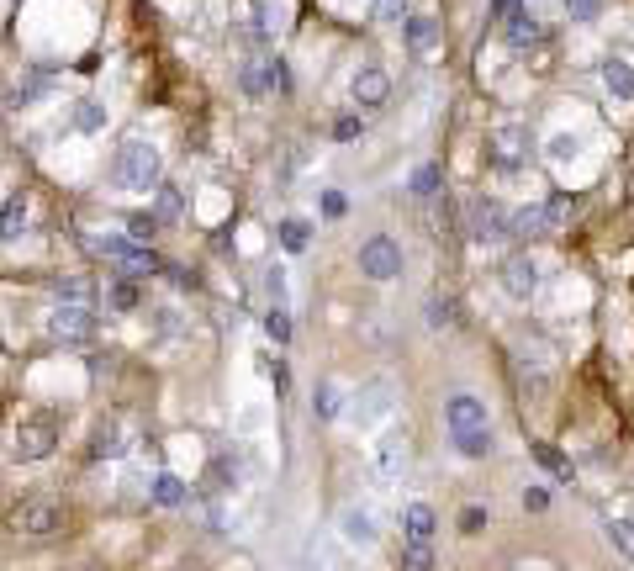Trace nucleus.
Returning a JSON list of instances; mask_svg holds the SVG:
<instances>
[{"label":"nucleus","mask_w":634,"mask_h":571,"mask_svg":"<svg viewBox=\"0 0 634 571\" xmlns=\"http://www.w3.org/2000/svg\"><path fill=\"white\" fill-rule=\"evenodd\" d=\"M307 238H312V228L302 223V217H286V223H281V249H286V254H302Z\"/></svg>","instance_id":"nucleus-26"},{"label":"nucleus","mask_w":634,"mask_h":571,"mask_svg":"<svg viewBox=\"0 0 634 571\" xmlns=\"http://www.w3.org/2000/svg\"><path fill=\"white\" fill-rule=\"evenodd\" d=\"M391 402H397L391 381H365L360 392H354V402H349V418L360 423V429H376L381 418H391Z\"/></svg>","instance_id":"nucleus-8"},{"label":"nucleus","mask_w":634,"mask_h":571,"mask_svg":"<svg viewBox=\"0 0 634 571\" xmlns=\"http://www.w3.org/2000/svg\"><path fill=\"white\" fill-rule=\"evenodd\" d=\"M529 149H534V138H529L524 122H497L492 127V170L497 175H518L529 164Z\"/></svg>","instance_id":"nucleus-4"},{"label":"nucleus","mask_w":634,"mask_h":571,"mask_svg":"<svg viewBox=\"0 0 634 571\" xmlns=\"http://www.w3.org/2000/svg\"><path fill=\"white\" fill-rule=\"evenodd\" d=\"M502 291H508L513 302H529L539 291V260L534 254H513L508 265H502Z\"/></svg>","instance_id":"nucleus-11"},{"label":"nucleus","mask_w":634,"mask_h":571,"mask_svg":"<svg viewBox=\"0 0 634 571\" xmlns=\"http://www.w3.org/2000/svg\"><path fill=\"white\" fill-rule=\"evenodd\" d=\"M48 334L59 344H90L96 339V307L90 302H59L48 312Z\"/></svg>","instance_id":"nucleus-5"},{"label":"nucleus","mask_w":634,"mask_h":571,"mask_svg":"<svg viewBox=\"0 0 634 571\" xmlns=\"http://www.w3.org/2000/svg\"><path fill=\"white\" fill-rule=\"evenodd\" d=\"M238 85H244L249 96H259V90H265V75H259V64H244V69H238Z\"/></svg>","instance_id":"nucleus-42"},{"label":"nucleus","mask_w":634,"mask_h":571,"mask_svg":"<svg viewBox=\"0 0 634 571\" xmlns=\"http://www.w3.org/2000/svg\"><path fill=\"white\" fill-rule=\"evenodd\" d=\"M11 445H16V455H22V460H48L53 445H59V418H53V413H27V418H16Z\"/></svg>","instance_id":"nucleus-3"},{"label":"nucleus","mask_w":634,"mask_h":571,"mask_svg":"<svg viewBox=\"0 0 634 571\" xmlns=\"http://www.w3.org/2000/svg\"><path fill=\"white\" fill-rule=\"evenodd\" d=\"M127 228H133V233H138V244H143V238L159 228V217H148V212H133V217H127Z\"/></svg>","instance_id":"nucleus-43"},{"label":"nucleus","mask_w":634,"mask_h":571,"mask_svg":"<svg viewBox=\"0 0 634 571\" xmlns=\"http://www.w3.org/2000/svg\"><path fill=\"white\" fill-rule=\"evenodd\" d=\"M53 302H90V286L80 281V275H64V281H48Z\"/></svg>","instance_id":"nucleus-27"},{"label":"nucleus","mask_w":634,"mask_h":571,"mask_svg":"<svg viewBox=\"0 0 634 571\" xmlns=\"http://www.w3.org/2000/svg\"><path fill=\"white\" fill-rule=\"evenodd\" d=\"M407 455H413V439H407V429H391L381 445H376V471L391 482V476L407 471Z\"/></svg>","instance_id":"nucleus-13"},{"label":"nucleus","mask_w":634,"mask_h":571,"mask_svg":"<svg viewBox=\"0 0 634 571\" xmlns=\"http://www.w3.org/2000/svg\"><path fill=\"white\" fill-rule=\"evenodd\" d=\"M481 524H487V513H481V508H465V513H460V529H465V534H476Z\"/></svg>","instance_id":"nucleus-47"},{"label":"nucleus","mask_w":634,"mask_h":571,"mask_svg":"<svg viewBox=\"0 0 634 571\" xmlns=\"http://www.w3.org/2000/svg\"><path fill=\"white\" fill-rule=\"evenodd\" d=\"M265 281H270V297H275V302H286V270H281V265H270Z\"/></svg>","instance_id":"nucleus-45"},{"label":"nucleus","mask_w":634,"mask_h":571,"mask_svg":"<svg viewBox=\"0 0 634 571\" xmlns=\"http://www.w3.org/2000/svg\"><path fill=\"white\" fill-rule=\"evenodd\" d=\"M608 534H613V545L634 561V519H613V513H608Z\"/></svg>","instance_id":"nucleus-33"},{"label":"nucleus","mask_w":634,"mask_h":571,"mask_svg":"<svg viewBox=\"0 0 634 571\" xmlns=\"http://www.w3.org/2000/svg\"><path fill=\"white\" fill-rule=\"evenodd\" d=\"M376 16L386 27H397V22H407V0H376Z\"/></svg>","instance_id":"nucleus-39"},{"label":"nucleus","mask_w":634,"mask_h":571,"mask_svg":"<svg viewBox=\"0 0 634 571\" xmlns=\"http://www.w3.org/2000/svg\"><path fill=\"white\" fill-rule=\"evenodd\" d=\"M439 186H444V175L434 170V164H423V170L413 175V196H439Z\"/></svg>","instance_id":"nucleus-36"},{"label":"nucleus","mask_w":634,"mask_h":571,"mask_svg":"<svg viewBox=\"0 0 634 571\" xmlns=\"http://www.w3.org/2000/svg\"><path fill=\"white\" fill-rule=\"evenodd\" d=\"M339 534L354 550H370V545H376V519H370L365 508H344L339 513Z\"/></svg>","instance_id":"nucleus-14"},{"label":"nucleus","mask_w":634,"mask_h":571,"mask_svg":"<svg viewBox=\"0 0 634 571\" xmlns=\"http://www.w3.org/2000/svg\"><path fill=\"white\" fill-rule=\"evenodd\" d=\"M74 127H80V133H101V127H106V106L101 101H80V106H74Z\"/></svg>","instance_id":"nucleus-25"},{"label":"nucleus","mask_w":634,"mask_h":571,"mask_svg":"<svg viewBox=\"0 0 634 571\" xmlns=\"http://www.w3.org/2000/svg\"><path fill=\"white\" fill-rule=\"evenodd\" d=\"M502 38H508V48H529V43L539 38V22H534L524 6H513V11H508V32H502Z\"/></svg>","instance_id":"nucleus-22"},{"label":"nucleus","mask_w":634,"mask_h":571,"mask_svg":"<svg viewBox=\"0 0 634 571\" xmlns=\"http://www.w3.org/2000/svg\"><path fill=\"white\" fill-rule=\"evenodd\" d=\"M402 43L413 53H434L439 48V22H434V16H407V22H402Z\"/></svg>","instance_id":"nucleus-16"},{"label":"nucleus","mask_w":634,"mask_h":571,"mask_svg":"<svg viewBox=\"0 0 634 571\" xmlns=\"http://www.w3.org/2000/svg\"><path fill=\"white\" fill-rule=\"evenodd\" d=\"M471 238L476 244H508L513 238V212L492 196H476L471 201Z\"/></svg>","instance_id":"nucleus-6"},{"label":"nucleus","mask_w":634,"mask_h":571,"mask_svg":"<svg viewBox=\"0 0 634 571\" xmlns=\"http://www.w3.org/2000/svg\"><path fill=\"white\" fill-rule=\"evenodd\" d=\"M96 460H117L122 455V423H106V429L96 434V450H90Z\"/></svg>","instance_id":"nucleus-29"},{"label":"nucleus","mask_w":634,"mask_h":571,"mask_svg":"<svg viewBox=\"0 0 634 571\" xmlns=\"http://www.w3.org/2000/svg\"><path fill=\"white\" fill-rule=\"evenodd\" d=\"M550 233H561V228H555V217H550V207L513 212V238H550Z\"/></svg>","instance_id":"nucleus-17"},{"label":"nucleus","mask_w":634,"mask_h":571,"mask_svg":"<svg viewBox=\"0 0 634 571\" xmlns=\"http://www.w3.org/2000/svg\"><path fill=\"white\" fill-rule=\"evenodd\" d=\"M360 133H365V117H339V122H333V138H344V143L360 138Z\"/></svg>","instance_id":"nucleus-41"},{"label":"nucleus","mask_w":634,"mask_h":571,"mask_svg":"<svg viewBox=\"0 0 634 571\" xmlns=\"http://www.w3.org/2000/svg\"><path fill=\"white\" fill-rule=\"evenodd\" d=\"M111 186L122 191H148L159 186V149L148 138H122V149L111 154Z\"/></svg>","instance_id":"nucleus-1"},{"label":"nucleus","mask_w":634,"mask_h":571,"mask_svg":"<svg viewBox=\"0 0 634 571\" xmlns=\"http://www.w3.org/2000/svg\"><path fill=\"white\" fill-rule=\"evenodd\" d=\"M524 508H529V513H545V508H550V487H539V482L524 487Z\"/></svg>","instance_id":"nucleus-40"},{"label":"nucleus","mask_w":634,"mask_h":571,"mask_svg":"<svg viewBox=\"0 0 634 571\" xmlns=\"http://www.w3.org/2000/svg\"><path fill=\"white\" fill-rule=\"evenodd\" d=\"M106 307H138V281H127V275H117V281L106 286Z\"/></svg>","instance_id":"nucleus-28"},{"label":"nucleus","mask_w":634,"mask_h":571,"mask_svg":"<svg viewBox=\"0 0 634 571\" xmlns=\"http://www.w3.org/2000/svg\"><path fill=\"white\" fill-rule=\"evenodd\" d=\"M349 96H354V106H360V112H376V106L391 96V80H386V69H376V64L354 69V80H349Z\"/></svg>","instance_id":"nucleus-12"},{"label":"nucleus","mask_w":634,"mask_h":571,"mask_svg":"<svg viewBox=\"0 0 634 571\" xmlns=\"http://www.w3.org/2000/svg\"><path fill=\"white\" fill-rule=\"evenodd\" d=\"M603 85H608L619 101H634V64H624V59H603Z\"/></svg>","instance_id":"nucleus-21"},{"label":"nucleus","mask_w":634,"mask_h":571,"mask_svg":"<svg viewBox=\"0 0 634 571\" xmlns=\"http://www.w3.org/2000/svg\"><path fill=\"white\" fill-rule=\"evenodd\" d=\"M434 508H428V503H407L402 508V534H407V545H428V540H434Z\"/></svg>","instance_id":"nucleus-15"},{"label":"nucleus","mask_w":634,"mask_h":571,"mask_svg":"<svg viewBox=\"0 0 634 571\" xmlns=\"http://www.w3.org/2000/svg\"><path fill=\"white\" fill-rule=\"evenodd\" d=\"M90 249L96 254H106L111 265H117L127 281H138V275H154L159 270V254L148 249V244H138V238H117V233H106V238H90Z\"/></svg>","instance_id":"nucleus-2"},{"label":"nucleus","mask_w":634,"mask_h":571,"mask_svg":"<svg viewBox=\"0 0 634 571\" xmlns=\"http://www.w3.org/2000/svg\"><path fill=\"white\" fill-rule=\"evenodd\" d=\"M265 334H270L275 344H286V339H291V312H286L281 302H275V307L265 312Z\"/></svg>","instance_id":"nucleus-30"},{"label":"nucleus","mask_w":634,"mask_h":571,"mask_svg":"<svg viewBox=\"0 0 634 571\" xmlns=\"http://www.w3.org/2000/svg\"><path fill=\"white\" fill-rule=\"evenodd\" d=\"M11 529H16V534H27V540H48V534L59 529V508L43 503V497H32V503L11 508Z\"/></svg>","instance_id":"nucleus-10"},{"label":"nucleus","mask_w":634,"mask_h":571,"mask_svg":"<svg viewBox=\"0 0 634 571\" xmlns=\"http://www.w3.org/2000/svg\"><path fill=\"white\" fill-rule=\"evenodd\" d=\"M455 323V302L450 297H428V328H450Z\"/></svg>","instance_id":"nucleus-34"},{"label":"nucleus","mask_w":634,"mask_h":571,"mask_svg":"<svg viewBox=\"0 0 634 571\" xmlns=\"http://www.w3.org/2000/svg\"><path fill=\"white\" fill-rule=\"evenodd\" d=\"M344 207H349L344 191H323V212H328V217H344Z\"/></svg>","instance_id":"nucleus-46"},{"label":"nucleus","mask_w":634,"mask_h":571,"mask_svg":"<svg viewBox=\"0 0 634 571\" xmlns=\"http://www.w3.org/2000/svg\"><path fill=\"white\" fill-rule=\"evenodd\" d=\"M212 487H222V492L238 487V455H228V450L212 455Z\"/></svg>","instance_id":"nucleus-23"},{"label":"nucleus","mask_w":634,"mask_h":571,"mask_svg":"<svg viewBox=\"0 0 634 571\" xmlns=\"http://www.w3.org/2000/svg\"><path fill=\"white\" fill-rule=\"evenodd\" d=\"M561 6H566L571 22H592V16L603 11V0H561Z\"/></svg>","instance_id":"nucleus-38"},{"label":"nucleus","mask_w":634,"mask_h":571,"mask_svg":"<svg viewBox=\"0 0 634 571\" xmlns=\"http://www.w3.org/2000/svg\"><path fill=\"white\" fill-rule=\"evenodd\" d=\"M180 207H185V201H180V191H175V186H159V207H154V217H159V223H170V217H180Z\"/></svg>","instance_id":"nucleus-37"},{"label":"nucleus","mask_w":634,"mask_h":571,"mask_svg":"<svg viewBox=\"0 0 634 571\" xmlns=\"http://www.w3.org/2000/svg\"><path fill=\"white\" fill-rule=\"evenodd\" d=\"M339 413H344L339 386H333V381H317V386H312V418H317V423H333Z\"/></svg>","instance_id":"nucleus-19"},{"label":"nucleus","mask_w":634,"mask_h":571,"mask_svg":"<svg viewBox=\"0 0 634 571\" xmlns=\"http://www.w3.org/2000/svg\"><path fill=\"white\" fill-rule=\"evenodd\" d=\"M513 6H518V0H492V22H508Z\"/></svg>","instance_id":"nucleus-48"},{"label":"nucleus","mask_w":634,"mask_h":571,"mask_svg":"<svg viewBox=\"0 0 634 571\" xmlns=\"http://www.w3.org/2000/svg\"><path fill=\"white\" fill-rule=\"evenodd\" d=\"M360 275L365 281H397L402 275V244L397 238H365L360 244Z\"/></svg>","instance_id":"nucleus-7"},{"label":"nucleus","mask_w":634,"mask_h":571,"mask_svg":"<svg viewBox=\"0 0 634 571\" xmlns=\"http://www.w3.org/2000/svg\"><path fill=\"white\" fill-rule=\"evenodd\" d=\"M444 423H450V439L460 434H487L492 423H487V402L471 397V392H455L450 402H444Z\"/></svg>","instance_id":"nucleus-9"},{"label":"nucleus","mask_w":634,"mask_h":571,"mask_svg":"<svg viewBox=\"0 0 634 571\" xmlns=\"http://www.w3.org/2000/svg\"><path fill=\"white\" fill-rule=\"evenodd\" d=\"M154 503L159 508H185L191 503V487H185L175 471H164V476H154Z\"/></svg>","instance_id":"nucleus-20"},{"label":"nucleus","mask_w":634,"mask_h":571,"mask_svg":"<svg viewBox=\"0 0 634 571\" xmlns=\"http://www.w3.org/2000/svg\"><path fill=\"white\" fill-rule=\"evenodd\" d=\"M455 450H460L465 460H481V455H492V429H487V434H460V439H455Z\"/></svg>","instance_id":"nucleus-31"},{"label":"nucleus","mask_w":634,"mask_h":571,"mask_svg":"<svg viewBox=\"0 0 634 571\" xmlns=\"http://www.w3.org/2000/svg\"><path fill=\"white\" fill-rule=\"evenodd\" d=\"M402 571H434V550L428 545H402Z\"/></svg>","instance_id":"nucleus-32"},{"label":"nucleus","mask_w":634,"mask_h":571,"mask_svg":"<svg viewBox=\"0 0 634 571\" xmlns=\"http://www.w3.org/2000/svg\"><path fill=\"white\" fill-rule=\"evenodd\" d=\"M534 460H539V466H545L550 476H561V482H571V476H576V466H571V460L555 450V445H534Z\"/></svg>","instance_id":"nucleus-24"},{"label":"nucleus","mask_w":634,"mask_h":571,"mask_svg":"<svg viewBox=\"0 0 634 571\" xmlns=\"http://www.w3.org/2000/svg\"><path fill=\"white\" fill-rule=\"evenodd\" d=\"M259 69H265V90H281V96H286V90H291V75H286V59H265V64H259Z\"/></svg>","instance_id":"nucleus-35"},{"label":"nucleus","mask_w":634,"mask_h":571,"mask_svg":"<svg viewBox=\"0 0 634 571\" xmlns=\"http://www.w3.org/2000/svg\"><path fill=\"white\" fill-rule=\"evenodd\" d=\"M27 196H11L6 207H0V244H16V238L27 233Z\"/></svg>","instance_id":"nucleus-18"},{"label":"nucleus","mask_w":634,"mask_h":571,"mask_svg":"<svg viewBox=\"0 0 634 571\" xmlns=\"http://www.w3.org/2000/svg\"><path fill=\"white\" fill-rule=\"evenodd\" d=\"M571 154H576V138L571 133H555L550 138V159H571Z\"/></svg>","instance_id":"nucleus-44"}]
</instances>
